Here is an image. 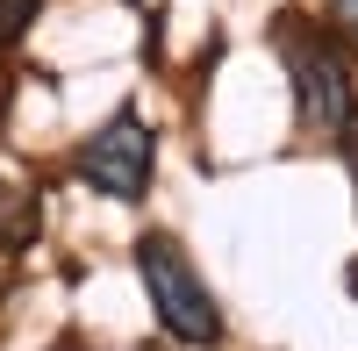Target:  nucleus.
Here are the masks:
<instances>
[{
	"label": "nucleus",
	"instance_id": "39448f33",
	"mask_svg": "<svg viewBox=\"0 0 358 351\" xmlns=\"http://www.w3.org/2000/svg\"><path fill=\"white\" fill-rule=\"evenodd\" d=\"M43 0H0V43H22L29 36V22H36Z\"/></svg>",
	"mask_w": 358,
	"mask_h": 351
},
{
	"label": "nucleus",
	"instance_id": "f03ea898",
	"mask_svg": "<svg viewBox=\"0 0 358 351\" xmlns=\"http://www.w3.org/2000/svg\"><path fill=\"white\" fill-rule=\"evenodd\" d=\"M136 280H143V294H151L165 337L194 344V351H215L222 344V308H215V294H208L201 266L179 251V237H165V229L136 237Z\"/></svg>",
	"mask_w": 358,
	"mask_h": 351
},
{
	"label": "nucleus",
	"instance_id": "20e7f679",
	"mask_svg": "<svg viewBox=\"0 0 358 351\" xmlns=\"http://www.w3.org/2000/svg\"><path fill=\"white\" fill-rule=\"evenodd\" d=\"M36 229H43V208H36V194L0 180V251H22L29 237H36Z\"/></svg>",
	"mask_w": 358,
	"mask_h": 351
},
{
	"label": "nucleus",
	"instance_id": "7ed1b4c3",
	"mask_svg": "<svg viewBox=\"0 0 358 351\" xmlns=\"http://www.w3.org/2000/svg\"><path fill=\"white\" fill-rule=\"evenodd\" d=\"M72 172H79L94 194H108V201H143V194H151V172H158V136H151V122H143L136 108L108 115V122L79 143Z\"/></svg>",
	"mask_w": 358,
	"mask_h": 351
},
{
	"label": "nucleus",
	"instance_id": "423d86ee",
	"mask_svg": "<svg viewBox=\"0 0 358 351\" xmlns=\"http://www.w3.org/2000/svg\"><path fill=\"white\" fill-rule=\"evenodd\" d=\"M330 22H337L344 43H358V0H330Z\"/></svg>",
	"mask_w": 358,
	"mask_h": 351
},
{
	"label": "nucleus",
	"instance_id": "f257e3e1",
	"mask_svg": "<svg viewBox=\"0 0 358 351\" xmlns=\"http://www.w3.org/2000/svg\"><path fill=\"white\" fill-rule=\"evenodd\" d=\"M280 57H287V79H294V108H301V129H315L322 143L358 165V86L344 72V57L315 36V29H280Z\"/></svg>",
	"mask_w": 358,
	"mask_h": 351
}]
</instances>
